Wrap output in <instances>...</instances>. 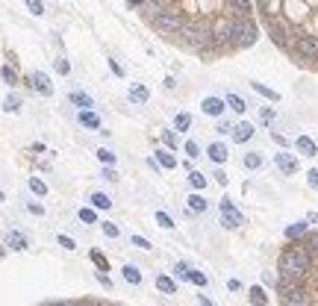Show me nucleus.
Returning a JSON list of instances; mask_svg holds the SVG:
<instances>
[{
	"instance_id": "43",
	"label": "nucleus",
	"mask_w": 318,
	"mask_h": 306,
	"mask_svg": "<svg viewBox=\"0 0 318 306\" xmlns=\"http://www.w3.org/2000/svg\"><path fill=\"white\" fill-rule=\"evenodd\" d=\"M56 71H59V74H65V77H68V74H71V62L65 59V56H62V59H56Z\"/></svg>"
},
{
	"instance_id": "42",
	"label": "nucleus",
	"mask_w": 318,
	"mask_h": 306,
	"mask_svg": "<svg viewBox=\"0 0 318 306\" xmlns=\"http://www.w3.org/2000/svg\"><path fill=\"white\" fill-rule=\"evenodd\" d=\"M56 242H59V245H62L65 250H77V242H74L71 236H65V233H62V236H59V239H56Z\"/></svg>"
},
{
	"instance_id": "26",
	"label": "nucleus",
	"mask_w": 318,
	"mask_h": 306,
	"mask_svg": "<svg viewBox=\"0 0 318 306\" xmlns=\"http://www.w3.org/2000/svg\"><path fill=\"white\" fill-rule=\"evenodd\" d=\"M189 283H194L197 289H206V286H209V277L203 274V271H194V268H191L189 271Z\"/></svg>"
},
{
	"instance_id": "37",
	"label": "nucleus",
	"mask_w": 318,
	"mask_h": 306,
	"mask_svg": "<svg viewBox=\"0 0 318 306\" xmlns=\"http://www.w3.org/2000/svg\"><path fill=\"white\" fill-rule=\"evenodd\" d=\"M189 271H191L189 262H177V265H174V277H177V280H189Z\"/></svg>"
},
{
	"instance_id": "19",
	"label": "nucleus",
	"mask_w": 318,
	"mask_h": 306,
	"mask_svg": "<svg viewBox=\"0 0 318 306\" xmlns=\"http://www.w3.org/2000/svg\"><path fill=\"white\" fill-rule=\"evenodd\" d=\"M80 124L86 127V130H100V118H97L92 109H86V112H80Z\"/></svg>"
},
{
	"instance_id": "23",
	"label": "nucleus",
	"mask_w": 318,
	"mask_h": 306,
	"mask_svg": "<svg viewBox=\"0 0 318 306\" xmlns=\"http://www.w3.org/2000/svg\"><path fill=\"white\" fill-rule=\"evenodd\" d=\"M174 130H177V133L191 130V115H189V112H177V118H174Z\"/></svg>"
},
{
	"instance_id": "10",
	"label": "nucleus",
	"mask_w": 318,
	"mask_h": 306,
	"mask_svg": "<svg viewBox=\"0 0 318 306\" xmlns=\"http://www.w3.org/2000/svg\"><path fill=\"white\" fill-rule=\"evenodd\" d=\"M68 103H71V106H77L80 112H86V109H92V106H95L92 94H86V92H71V94H68Z\"/></svg>"
},
{
	"instance_id": "22",
	"label": "nucleus",
	"mask_w": 318,
	"mask_h": 306,
	"mask_svg": "<svg viewBox=\"0 0 318 306\" xmlns=\"http://www.w3.org/2000/svg\"><path fill=\"white\" fill-rule=\"evenodd\" d=\"M124 280L130 286H139L142 283V268L139 265H124Z\"/></svg>"
},
{
	"instance_id": "27",
	"label": "nucleus",
	"mask_w": 318,
	"mask_h": 306,
	"mask_svg": "<svg viewBox=\"0 0 318 306\" xmlns=\"http://www.w3.org/2000/svg\"><path fill=\"white\" fill-rule=\"evenodd\" d=\"M77 218H80L83 224H97V209H92V206H83V209L77 212Z\"/></svg>"
},
{
	"instance_id": "45",
	"label": "nucleus",
	"mask_w": 318,
	"mask_h": 306,
	"mask_svg": "<svg viewBox=\"0 0 318 306\" xmlns=\"http://www.w3.org/2000/svg\"><path fill=\"white\" fill-rule=\"evenodd\" d=\"M97 283H100L103 289H109V292H112V280H109V274H106V271H97Z\"/></svg>"
},
{
	"instance_id": "11",
	"label": "nucleus",
	"mask_w": 318,
	"mask_h": 306,
	"mask_svg": "<svg viewBox=\"0 0 318 306\" xmlns=\"http://www.w3.org/2000/svg\"><path fill=\"white\" fill-rule=\"evenodd\" d=\"M295 151L301 153V156H316L318 145L310 139V136H298V139H295Z\"/></svg>"
},
{
	"instance_id": "40",
	"label": "nucleus",
	"mask_w": 318,
	"mask_h": 306,
	"mask_svg": "<svg viewBox=\"0 0 318 306\" xmlns=\"http://www.w3.org/2000/svg\"><path fill=\"white\" fill-rule=\"evenodd\" d=\"M133 247H139V250H154V245H151L145 236H133Z\"/></svg>"
},
{
	"instance_id": "25",
	"label": "nucleus",
	"mask_w": 318,
	"mask_h": 306,
	"mask_svg": "<svg viewBox=\"0 0 318 306\" xmlns=\"http://www.w3.org/2000/svg\"><path fill=\"white\" fill-rule=\"evenodd\" d=\"M162 145H165V151H177V133L174 130H162Z\"/></svg>"
},
{
	"instance_id": "20",
	"label": "nucleus",
	"mask_w": 318,
	"mask_h": 306,
	"mask_svg": "<svg viewBox=\"0 0 318 306\" xmlns=\"http://www.w3.org/2000/svg\"><path fill=\"white\" fill-rule=\"evenodd\" d=\"M242 162H245V168H248V171H256V168H262V153H259V151L245 153V159H242Z\"/></svg>"
},
{
	"instance_id": "29",
	"label": "nucleus",
	"mask_w": 318,
	"mask_h": 306,
	"mask_svg": "<svg viewBox=\"0 0 318 306\" xmlns=\"http://www.w3.org/2000/svg\"><path fill=\"white\" fill-rule=\"evenodd\" d=\"M30 191L32 194H38V197H44V194H47V183L38 180V177H30Z\"/></svg>"
},
{
	"instance_id": "47",
	"label": "nucleus",
	"mask_w": 318,
	"mask_h": 306,
	"mask_svg": "<svg viewBox=\"0 0 318 306\" xmlns=\"http://www.w3.org/2000/svg\"><path fill=\"white\" fill-rule=\"evenodd\" d=\"M47 306H89L86 301H53V304H47Z\"/></svg>"
},
{
	"instance_id": "5",
	"label": "nucleus",
	"mask_w": 318,
	"mask_h": 306,
	"mask_svg": "<svg viewBox=\"0 0 318 306\" xmlns=\"http://www.w3.org/2000/svg\"><path fill=\"white\" fill-rule=\"evenodd\" d=\"M224 109H227L224 97H203V103H200V112L209 115V118H221Z\"/></svg>"
},
{
	"instance_id": "2",
	"label": "nucleus",
	"mask_w": 318,
	"mask_h": 306,
	"mask_svg": "<svg viewBox=\"0 0 318 306\" xmlns=\"http://www.w3.org/2000/svg\"><path fill=\"white\" fill-rule=\"evenodd\" d=\"M218 212H221V227L224 230H239V227L245 224V215L239 212V206H236L230 197H221Z\"/></svg>"
},
{
	"instance_id": "9",
	"label": "nucleus",
	"mask_w": 318,
	"mask_h": 306,
	"mask_svg": "<svg viewBox=\"0 0 318 306\" xmlns=\"http://www.w3.org/2000/svg\"><path fill=\"white\" fill-rule=\"evenodd\" d=\"M304 236H310V221H295L286 227V239L289 242H301Z\"/></svg>"
},
{
	"instance_id": "3",
	"label": "nucleus",
	"mask_w": 318,
	"mask_h": 306,
	"mask_svg": "<svg viewBox=\"0 0 318 306\" xmlns=\"http://www.w3.org/2000/svg\"><path fill=\"white\" fill-rule=\"evenodd\" d=\"M274 165H277V171L283 174V177H295L298 171H301V162H298V156L289 151H280L274 153Z\"/></svg>"
},
{
	"instance_id": "30",
	"label": "nucleus",
	"mask_w": 318,
	"mask_h": 306,
	"mask_svg": "<svg viewBox=\"0 0 318 306\" xmlns=\"http://www.w3.org/2000/svg\"><path fill=\"white\" fill-rule=\"evenodd\" d=\"M3 109H6V112H18V109H21V97H18V94H9V97L3 100Z\"/></svg>"
},
{
	"instance_id": "48",
	"label": "nucleus",
	"mask_w": 318,
	"mask_h": 306,
	"mask_svg": "<svg viewBox=\"0 0 318 306\" xmlns=\"http://www.w3.org/2000/svg\"><path fill=\"white\" fill-rule=\"evenodd\" d=\"M100 177H103V180H115V177H118V171H115V168H112V165H106V168H103V174H100Z\"/></svg>"
},
{
	"instance_id": "36",
	"label": "nucleus",
	"mask_w": 318,
	"mask_h": 306,
	"mask_svg": "<svg viewBox=\"0 0 318 306\" xmlns=\"http://www.w3.org/2000/svg\"><path fill=\"white\" fill-rule=\"evenodd\" d=\"M183 153H186L189 159H197V156H203V153H200V145H197V142H186V145H183Z\"/></svg>"
},
{
	"instance_id": "52",
	"label": "nucleus",
	"mask_w": 318,
	"mask_h": 306,
	"mask_svg": "<svg viewBox=\"0 0 318 306\" xmlns=\"http://www.w3.org/2000/svg\"><path fill=\"white\" fill-rule=\"evenodd\" d=\"M197 304H200V306H215L209 298H206V295H197Z\"/></svg>"
},
{
	"instance_id": "24",
	"label": "nucleus",
	"mask_w": 318,
	"mask_h": 306,
	"mask_svg": "<svg viewBox=\"0 0 318 306\" xmlns=\"http://www.w3.org/2000/svg\"><path fill=\"white\" fill-rule=\"evenodd\" d=\"M189 185L194 191H203L206 188V174H200V171H189Z\"/></svg>"
},
{
	"instance_id": "16",
	"label": "nucleus",
	"mask_w": 318,
	"mask_h": 306,
	"mask_svg": "<svg viewBox=\"0 0 318 306\" xmlns=\"http://www.w3.org/2000/svg\"><path fill=\"white\" fill-rule=\"evenodd\" d=\"M248 298H251L254 306H268V295H265L262 286H251V289H248Z\"/></svg>"
},
{
	"instance_id": "35",
	"label": "nucleus",
	"mask_w": 318,
	"mask_h": 306,
	"mask_svg": "<svg viewBox=\"0 0 318 306\" xmlns=\"http://www.w3.org/2000/svg\"><path fill=\"white\" fill-rule=\"evenodd\" d=\"M92 262L97 265V271H109V262H106V256L100 250H92Z\"/></svg>"
},
{
	"instance_id": "41",
	"label": "nucleus",
	"mask_w": 318,
	"mask_h": 306,
	"mask_svg": "<svg viewBox=\"0 0 318 306\" xmlns=\"http://www.w3.org/2000/svg\"><path fill=\"white\" fill-rule=\"evenodd\" d=\"M233 127H236V124H230V121H218L215 133H218V136H233Z\"/></svg>"
},
{
	"instance_id": "8",
	"label": "nucleus",
	"mask_w": 318,
	"mask_h": 306,
	"mask_svg": "<svg viewBox=\"0 0 318 306\" xmlns=\"http://www.w3.org/2000/svg\"><path fill=\"white\" fill-rule=\"evenodd\" d=\"M206 156H209L215 165H224V162L230 159V148H227L224 142H212V145L206 148Z\"/></svg>"
},
{
	"instance_id": "12",
	"label": "nucleus",
	"mask_w": 318,
	"mask_h": 306,
	"mask_svg": "<svg viewBox=\"0 0 318 306\" xmlns=\"http://www.w3.org/2000/svg\"><path fill=\"white\" fill-rule=\"evenodd\" d=\"M127 97H130V103H148V97H151V92H148V86H142V83H133L130 86V92H127Z\"/></svg>"
},
{
	"instance_id": "18",
	"label": "nucleus",
	"mask_w": 318,
	"mask_h": 306,
	"mask_svg": "<svg viewBox=\"0 0 318 306\" xmlns=\"http://www.w3.org/2000/svg\"><path fill=\"white\" fill-rule=\"evenodd\" d=\"M89 200H92V209H109V206H112V197H109L106 191H95Z\"/></svg>"
},
{
	"instance_id": "6",
	"label": "nucleus",
	"mask_w": 318,
	"mask_h": 306,
	"mask_svg": "<svg viewBox=\"0 0 318 306\" xmlns=\"http://www.w3.org/2000/svg\"><path fill=\"white\" fill-rule=\"evenodd\" d=\"M254 124L251 121H239L236 124V127H233V136H230V139H233V142H236V145H248V142H251V139H254Z\"/></svg>"
},
{
	"instance_id": "46",
	"label": "nucleus",
	"mask_w": 318,
	"mask_h": 306,
	"mask_svg": "<svg viewBox=\"0 0 318 306\" xmlns=\"http://www.w3.org/2000/svg\"><path fill=\"white\" fill-rule=\"evenodd\" d=\"M307 185H310V188H316V191H318V168H313V171L307 174Z\"/></svg>"
},
{
	"instance_id": "4",
	"label": "nucleus",
	"mask_w": 318,
	"mask_h": 306,
	"mask_svg": "<svg viewBox=\"0 0 318 306\" xmlns=\"http://www.w3.org/2000/svg\"><path fill=\"white\" fill-rule=\"evenodd\" d=\"M30 86L38 94H44V97H50V94H53V83H50V77H47L44 71H32V74H30Z\"/></svg>"
},
{
	"instance_id": "51",
	"label": "nucleus",
	"mask_w": 318,
	"mask_h": 306,
	"mask_svg": "<svg viewBox=\"0 0 318 306\" xmlns=\"http://www.w3.org/2000/svg\"><path fill=\"white\" fill-rule=\"evenodd\" d=\"M212 177H215V183H218V185H227V174H224L221 168H215V174H212Z\"/></svg>"
},
{
	"instance_id": "53",
	"label": "nucleus",
	"mask_w": 318,
	"mask_h": 306,
	"mask_svg": "<svg viewBox=\"0 0 318 306\" xmlns=\"http://www.w3.org/2000/svg\"><path fill=\"white\" fill-rule=\"evenodd\" d=\"M307 221H310V224H316V227H318V212H310V215H307Z\"/></svg>"
},
{
	"instance_id": "17",
	"label": "nucleus",
	"mask_w": 318,
	"mask_h": 306,
	"mask_svg": "<svg viewBox=\"0 0 318 306\" xmlns=\"http://www.w3.org/2000/svg\"><path fill=\"white\" fill-rule=\"evenodd\" d=\"M157 162H159V168H165V171L177 168V156L171 151H157Z\"/></svg>"
},
{
	"instance_id": "1",
	"label": "nucleus",
	"mask_w": 318,
	"mask_h": 306,
	"mask_svg": "<svg viewBox=\"0 0 318 306\" xmlns=\"http://www.w3.org/2000/svg\"><path fill=\"white\" fill-rule=\"evenodd\" d=\"M313 268H316V259L301 242L289 245L277 259V277H289V280H307Z\"/></svg>"
},
{
	"instance_id": "34",
	"label": "nucleus",
	"mask_w": 318,
	"mask_h": 306,
	"mask_svg": "<svg viewBox=\"0 0 318 306\" xmlns=\"http://www.w3.org/2000/svg\"><path fill=\"white\" fill-rule=\"evenodd\" d=\"M97 159H100L103 165H112V168H115V153L109 151V148H100V151H97Z\"/></svg>"
},
{
	"instance_id": "32",
	"label": "nucleus",
	"mask_w": 318,
	"mask_h": 306,
	"mask_svg": "<svg viewBox=\"0 0 318 306\" xmlns=\"http://www.w3.org/2000/svg\"><path fill=\"white\" fill-rule=\"evenodd\" d=\"M157 227H162V230H174V218L168 212H157Z\"/></svg>"
},
{
	"instance_id": "33",
	"label": "nucleus",
	"mask_w": 318,
	"mask_h": 306,
	"mask_svg": "<svg viewBox=\"0 0 318 306\" xmlns=\"http://www.w3.org/2000/svg\"><path fill=\"white\" fill-rule=\"evenodd\" d=\"M274 118H277V115H274V109H271V106H262V109H259V124H265V127H268V124H274Z\"/></svg>"
},
{
	"instance_id": "31",
	"label": "nucleus",
	"mask_w": 318,
	"mask_h": 306,
	"mask_svg": "<svg viewBox=\"0 0 318 306\" xmlns=\"http://www.w3.org/2000/svg\"><path fill=\"white\" fill-rule=\"evenodd\" d=\"M100 230H103V236H109V239H118V236H121L118 224H112V221H103V224H100Z\"/></svg>"
},
{
	"instance_id": "44",
	"label": "nucleus",
	"mask_w": 318,
	"mask_h": 306,
	"mask_svg": "<svg viewBox=\"0 0 318 306\" xmlns=\"http://www.w3.org/2000/svg\"><path fill=\"white\" fill-rule=\"evenodd\" d=\"M27 209H30V215H35V218H41V215H44V206H41V203H35V200L27 203Z\"/></svg>"
},
{
	"instance_id": "49",
	"label": "nucleus",
	"mask_w": 318,
	"mask_h": 306,
	"mask_svg": "<svg viewBox=\"0 0 318 306\" xmlns=\"http://www.w3.org/2000/svg\"><path fill=\"white\" fill-rule=\"evenodd\" d=\"M109 71H112L115 77H124V68H121V65H118L115 59H109Z\"/></svg>"
},
{
	"instance_id": "7",
	"label": "nucleus",
	"mask_w": 318,
	"mask_h": 306,
	"mask_svg": "<svg viewBox=\"0 0 318 306\" xmlns=\"http://www.w3.org/2000/svg\"><path fill=\"white\" fill-rule=\"evenodd\" d=\"M186 206H189V215H203L209 209V200H206L200 191H191L189 197H186Z\"/></svg>"
},
{
	"instance_id": "38",
	"label": "nucleus",
	"mask_w": 318,
	"mask_h": 306,
	"mask_svg": "<svg viewBox=\"0 0 318 306\" xmlns=\"http://www.w3.org/2000/svg\"><path fill=\"white\" fill-rule=\"evenodd\" d=\"M271 142H274L280 151H286V148H289V139L283 136V133H277V130H271Z\"/></svg>"
},
{
	"instance_id": "28",
	"label": "nucleus",
	"mask_w": 318,
	"mask_h": 306,
	"mask_svg": "<svg viewBox=\"0 0 318 306\" xmlns=\"http://www.w3.org/2000/svg\"><path fill=\"white\" fill-rule=\"evenodd\" d=\"M0 77H3V83H6V86H15V83H18V74H15V68H12V65H3V68H0Z\"/></svg>"
},
{
	"instance_id": "50",
	"label": "nucleus",
	"mask_w": 318,
	"mask_h": 306,
	"mask_svg": "<svg viewBox=\"0 0 318 306\" xmlns=\"http://www.w3.org/2000/svg\"><path fill=\"white\" fill-rule=\"evenodd\" d=\"M227 289H230V292H242V283H239L236 277H230V280H227Z\"/></svg>"
},
{
	"instance_id": "39",
	"label": "nucleus",
	"mask_w": 318,
	"mask_h": 306,
	"mask_svg": "<svg viewBox=\"0 0 318 306\" xmlns=\"http://www.w3.org/2000/svg\"><path fill=\"white\" fill-rule=\"evenodd\" d=\"M30 15H44V0H27Z\"/></svg>"
},
{
	"instance_id": "21",
	"label": "nucleus",
	"mask_w": 318,
	"mask_h": 306,
	"mask_svg": "<svg viewBox=\"0 0 318 306\" xmlns=\"http://www.w3.org/2000/svg\"><path fill=\"white\" fill-rule=\"evenodd\" d=\"M251 89H254L256 94H262L265 100H271V103H277V100H280V94L274 92V89H268V86H262V83H251Z\"/></svg>"
},
{
	"instance_id": "13",
	"label": "nucleus",
	"mask_w": 318,
	"mask_h": 306,
	"mask_svg": "<svg viewBox=\"0 0 318 306\" xmlns=\"http://www.w3.org/2000/svg\"><path fill=\"white\" fill-rule=\"evenodd\" d=\"M6 247H9V250H27V247H30V242H27V236H24V233L12 230V233L6 236Z\"/></svg>"
},
{
	"instance_id": "14",
	"label": "nucleus",
	"mask_w": 318,
	"mask_h": 306,
	"mask_svg": "<svg viewBox=\"0 0 318 306\" xmlns=\"http://www.w3.org/2000/svg\"><path fill=\"white\" fill-rule=\"evenodd\" d=\"M157 289L162 292V295H177V280L174 277H168V274H157Z\"/></svg>"
},
{
	"instance_id": "15",
	"label": "nucleus",
	"mask_w": 318,
	"mask_h": 306,
	"mask_svg": "<svg viewBox=\"0 0 318 306\" xmlns=\"http://www.w3.org/2000/svg\"><path fill=\"white\" fill-rule=\"evenodd\" d=\"M224 103L236 112V115H245V109H248V103H245V97L242 94H236V92H230L227 97H224Z\"/></svg>"
}]
</instances>
